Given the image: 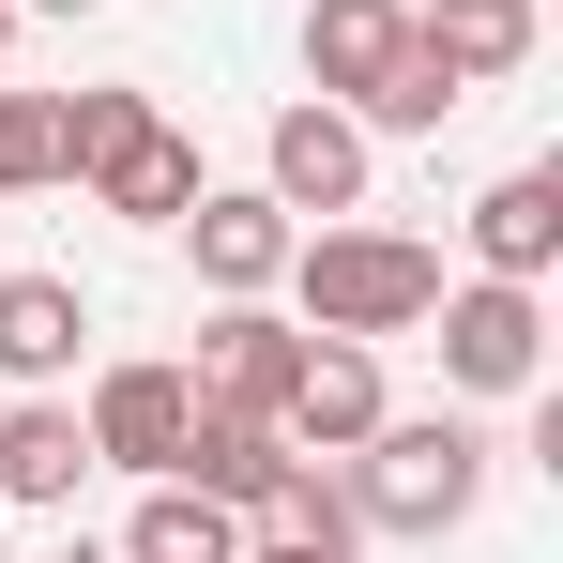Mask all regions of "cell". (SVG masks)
I'll list each match as a JSON object with an SVG mask.
<instances>
[{"mask_svg": "<svg viewBox=\"0 0 563 563\" xmlns=\"http://www.w3.org/2000/svg\"><path fill=\"white\" fill-rule=\"evenodd\" d=\"M77 487H92L77 396H15V411H0V503H77Z\"/></svg>", "mask_w": 563, "mask_h": 563, "instance_id": "cell-14", "label": "cell"}, {"mask_svg": "<svg viewBox=\"0 0 563 563\" xmlns=\"http://www.w3.org/2000/svg\"><path fill=\"white\" fill-rule=\"evenodd\" d=\"M380 411H396V396H380V351L366 335H305V366H289V457H351V442H366Z\"/></svg>", "mask_w": 563, "mask_h": 563, "instance_id": "cell-8", "label": "cell"}, {"mask_svg": "<svg viewBox=\"0 0 563 563\" xmlns=\"http://www.w3.org/2000/svg\"><path fill=\"white\" fill-rule=\"evenodd\" d=\"M472 275H518V289L563 275V168H503L472 198Z\"/></svg>", "mask_w": 563, "mask_h": 563, "instance_id": "cell-9", "label": "cell"}, {"mask_svg": "<svg viewBox=\"0 0 563 563\" xmlns=\"http://www.w3.org/2000/svg\"><path fill=\"white\" fill-rule=\"evenodd\" d=\"M260 198L275 213H366V122L320 107V92H289L275 137H260Z\"/></svg>", "mask_w": 563, "mask_h": 563, "instance_id": "cell-4", "label": "cell"}, {"mask_svg": "<svg viewBox=\"0 0 563 563\" xmlns=\"http://www.w3.org/2000/svg\"><path fill=\"white\" fill-rule=\"evenodd\" d=\"M335 487H351V518H366V533H396V549H442L472 503H487V442H472L457 411H380L366 442L335 457Z\"/></svg>", "mask_w": 563, "mask_h": 563, "instance_id": "cell-2", "label": "cell"}, {"mask_svg": "<svg viewBox=\"0 0 563 563\" xmlns=\"http://www.w3.org/2000/svg\"><path fill=\"white\" fill-rule=\"evenodd\" d=\"M184 487H213L229 518H260L289 487V427H260V411H198L184 427Z\"/></svg>", "mask_w": 563, "mask_h": 563, "instance_id": "cell-15", "label": "cell"}, {"mask_svg": "<svg viewBox=\"0 0 563 563\" xmlns=\"http://www.w3.org/2000/svg\"><path fill=\"white\" fill-rule=\"evenodd\" d=\"M457 77H442V62H427V46H396V77H380L366 107H351V122H366V137H442V122H457Z\"/></svg>", "mask_w": 563, "mask_h": 563, "instance_id": "cell-17", "label": "cell"}, {"mask_svg": "<svg viewBox=\"0 0 563 563\" xmlns=\"http://www.w3.org/2000/svg\"><path fill=\"white\" fill-rule=\"evenodd\" d=\"M0 275H15V260H0Z\"/></svg>", "mask_w": 563, "mask_h": 563, "instance_id": "cell-22", "label": "cell"}, {"mask_svg": "<svg viewBox=\"0 0 563 563\" xmlns=\"http://www.w3.org/2000/svg\"><path fill=\"white\" fill-rule=\"evenodd\" d=\"M122 563H244V518L213 487H184V472H153L137 518H122Z\"/></svg>", "mask_w": 563, "mask_h": 563, "instance_id": "cell-16", "label": "cell"}, {"mask_svg": "<svg viewBox=\"0 0 563 563\" xmlns=\"http://www.w3.org/2000/svg\"><path fill=\"white\" fill-rule=\"evenodd\" d=\"M184 244H198V289H213V305H260V289L289 275V244H305V213H275L260 184H198Z\"/></svg>", "mask_w": 563, "mask_h": 563, "instance_id": "cell-5", "label": "cell"}, {"mask_svg": "<svg viewBox=\"0 0 563 563\" xmlns=\"http://www.w3.org/2000/svg\"><path fill=\"white\" fill-rule=\"evenodd\" d=\"M77 335H92L77 275H0V380L15 396H62L77 380Z\"/></svg>", "mask_w": 563, "mask_h": 563, "instance_id": "cell-12", "label": "cell"}, {"mask_svg": "<svg viewBox=\"0 0 563 563\" xmlns=\"http://www.w3.org/2000/svg\"><path fill=\"white\" fill-rule=\"evenodd\" d=\"M289 305H305V335H427V305H442V244H411V229H351V213H320L305 244H289Z\"/></svg>", "mask_w": 563, "mask_h": 563, "instance_id": "cell-1", "label": "cell"}, {"mask_svg": "<svg viewBox=\"0 0 563 563\" xmlns=\"http://www.w3.org/2000/svg\"><path fill=\"white\" fill-rule=\"evenodd\" d=\"M92 472H184V427H198V380L184 366H92Z\"/></svg>", "mask_w": 563, "mask_h": 563, "instance_id": "cell-6", "label": "cell"}, {"mask_svg": "<svg viewBox=\"0 0 563 563\" xmlns=\"http://www.w3.org/2000/svg\"><path fill=\"white\" fill-rule=\"evenodd\" d=\"M0 563H15V549H0Z\"/></svg>", "mask_w": 563, "mask_h": 563, "instance_id": "cell-23", "label": "cell"}, {"mask_svg": "<svg viewBox=\"0 0 563 563\" xmlns=\"http://www.w3.org/2000/svg\"><path fill=\"white\" fill-rule=\"evenodd\" d=\"M46 184H62V107L0 92V198H46Z\"/></svg>", "mask_w": 563, "mask_h": 563, "instance_id": "cell-18", "label": "cell"}, {"mask_svg": "<svg viewBox=\"0 0 563 563\" xmlns=\"http://www.w3.org/2000/svg\"><path fill=\"white\" fill-rule=\"evenodd\" d=\"M0 62H15V0H0Z\"/></svg>", "mask_w": 563, "mask_h": 563, "instance_id": "cell-21", "label": "cell"}, {"mask_svg": "<svg viewBox=\"0 0 563 563\" xmlns=\"http://www.w3.org/2000/svg\"><path fill=\"white\" fill-rule=\"evenodd\" d=\"M396 46H411V0H305V77L320 107H366L396 77Z\"/></svg>", "mask_w": 563, "mask_h": 563, "instance_id": "cell-11", "label": "cell"}, {"mask_svg": "<svg viewBox=\"0 0 563 563\" xmlns=\"http://www.w3.org/2000/svg\"><path fill=\"white\" fill-rule=\"evenodd\" d=\"M427 320H442V380H457V396H533V380H549V289L472 275V289H442Z\"/></svg>", "mask_w": 563, "mask_h": 563, "instance_id": "cell-3", "label": "cell"}, {"mask_svg": "<svg viewBox=\"0 0 563 563\" xmlns=\"http://www.w3.org/2000/svg\"><path fill=\"white\" fill-rule=\"evenodd\" d=\"M289 366H305V320H275V305H213V320H198V411H260V427H275L289 411Z\"/></svg>", "mask_w": 563, "mask_h": 563, "instance_id": "cell-7", "label": "cell"}, {"mask_svg": "<svg viewBox=\"0 0 563 563\" xmlns=\"http://www.w3.org/2000/svg\"><path fill=\"white\" fill-rule=\"evenodd\" d=\"M77 198H92V213H137V229H184V198H198V137H168V107H153L137 137H107L92 168H77Z\"/></svg>", "mask_w": 563, "mask_h": 563, "instance_id": "cell-10", "label": "cell"}, {"mask_svg": "<svg viewBox=\"0 0 563 563\" xmlns=\"http://www.w3.org/2000/svg\"><path fill=\"white\" fill-rule=\"evenodd\" d=\"M15 15H107V0H15Z\"/></svg>", "mask_w": 563, "mask_h": 563, "instance_id": "cell-20", "label": "cell"}, {"mask_svg": "<svg viewBox=\"0 0 563 563\" xmlns=\"http://www.w3.org/2000/svg\"><path fill=\"white\" fill-rule=\"evenodd\" d=\"M533 31H549L533 0H411V46H427V62H442L457 92L518 77V62H533Z\"/></svg>", "mask_w": 563, "mask_h": 563, "instance_id": "cell-13", "label": "cell"}, {"mask_svg": "<svg viewBox=\"0 0 563 563\" xmlns=\"http://www.w3.org/2000/svg\"><path fill=\"white\" fill-rule=\"evenodd\" d=\"M244 563H335V549H305V533H275V518H244Z\"/></svg>", "mask_w": 563, "mask_h": 563, "instance_id": "cell-19", "label": "cell"}]
</instances>
